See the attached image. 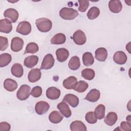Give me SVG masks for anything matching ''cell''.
<instances>
[{
  "label": "cell",
  "mask_w": 131,
  "mask_h": 131,
  "mask_svg": "<svg viewBox=\"0 0 131 131\" xmlns=\"http://www.w3.org/2000/svg\"><path fill=\"white\" fill-rule=\"evenodd\" d=\"M35 25L38 30L41 32H48L52 27V23L47 18H39L35 20Z\"/></svg>",
  "instance_id": "6da1fadb"
},
{
  "label": "cell",
  "mask_w": 131,
  "mask_h": 131,
  "mask_svg": "<svg viewBox=\"0 0 131 131\" xmlns=\"http://www.w3.org/2000/svg\"><path fill=\"white\" fill-rule=\"evenodd\" d=\"M59 15L63 19L72 20L78 15V12L73 8L63 7L60 10Z\"/></svg>",
  "instance_id": "7a4b0ae2"
},
{
  "label": "cell",
  "mask_w": 131,
  "mask_h": 131,
  "mask_svg": "<svg viewBox=\"0 0 131 131\" xmlns=\"http://www.w3.org/2000/svg\"><path fill=\"white\" fill-rule=\"evenodd\" d=\"M31 88L27 84H23L17 92V98L20 100H25L30 96Z\"/></svg>",
  "instance_id": "3957f363"
},
{
  "label": "cell",
  "mask_w": 131,
  "mask_h": 131,
  "mask_svg": "<svg viewBox=\"0 0 131 131\" xmlns=\"http://www.w3.org/2000/svg\"><path fill=\"white\" fill-rule=\"evenodd\" d=\"M16 31L23 35H28L31 31V25L27 21H21L18 24Z\"/></svg>",
  "instance_id": "277c9868"
},
{
  "label": "cell",
  "mask_w": 131,
  "mask_h": 131,
  "mask_svg": "<svg viewBox=\"0 0 131 131\" xmlns=\"http://www.w3.org/2000/svg\"><path fill=\"white\" fill-rule=\"evenodd\" d=\"M72 38L74 42L78 45H83L86 41V37L85 33L80 30H78L74 33Z\"/></svg>",
  "instance_id": "5b68a950"
},
{
  "label": "cell",
  "mask_w": 131,
  "mask_h": 131,
  "mask_svg": "<svg viewBox=\"0 0 131 131\" xmlns=\"http://www.w3.org/2000/svg\"><path fill=\"white\" fill-rule=\"evenodd\" d=\"M54 62L55 59L53 56L51 54H47L42 60L40 70H48L51 69L54 64Z\"/></svg>",
  "instance_id": "8992f818"
},
{
  "label": "cell",
  "mask_w": 131,
  "mask_h": 131,
  "mask_svg": "<svg viewBox=\"0 0 131 131\" xmlns=\"http://www.w3.org/2000/svg\"><path fill=\"white\" fill-rule=\"evenodd\" d=\"M50 108V105L46 101H40L35 104V110L36 113L39 115H42L46 113Z\"/></svg>",
  "instance_id": "52a82bcc"
},
{
  "label": "cell",
  "mask_w": 131,
  "mask_h": 131,
  "mask_svg": "<svg viewBox=\"0 0 131 131\" xmlns=\"http://www.w3.org/2000/svg\"><path fill=\"white\" fill-rule=\"evenodd\" d=\"M24 46V40L21 38L15 37L11 40V49L12 51L17 52L20 51Z\"/></svg>",
  "instance_id": "ba28073f"
},
{
  "label": "cell",
  "mask_w": 131,
  "mask_h": 131,
  "mask_svg": "<svg viewBox=\"0 0 131 131\" xmlns=\"http://www.w3.org/2000/svg\"><path fill=\"white\" fill-rule=\"evenodd\" d=\"M4 16L11 23H15L18 19L19 15L17 11L13 8H9L6 10L4 13Z\"/></svg>",
  "instance_id": "9c48e42d"
},
{
  "label": "cell",
  "mask_w": 131,
  "mask_h": 131,
  "mask_svg": "<svg viewBox=\"0 0 131 131\" xmlns=\"http://www.w3.org/2000/svg\"><path fill=\"white\" fill-rule=\"evenodd\" d=\"M41 76L40 69L38 68L33 69L30 70L28 75V79L30 82H35L38 81Z\"/></svg>",
  "instance_id": "30bf717a"
},
{
  "label": "cell",
  "mask_w": 131,
  "mask_h": 131,
  "mask_svg": "<svg viewBox=\"0 0 131 131\" xmlns=\"http://www.w3.org/2000/svg\"><path fill=\"white\" fill-rule=\"evenodd\" d=\"M127 58L125 53L122 51H118L113 55V60L118 64H124L126 63Z\"/></svg>",
  "instance_id": "8fae6325"
},
{
  "label": "cell",
  "mask_w": 131,
  "mask_h": 131,
  "mask_svg": "<svg viewBox=\"0 0 131 131\" xmlns=\"http://www.w3.org/2000/svg\"><path fill=\"white\" fill-rule=\"evenodd\" d=\"M12 30L11 21L8 19L0 20V32L4 33H9Z\"/></svg>",
  "instance_id": "7c38bea8"
},
{
  "label": "cell",
  "mask_w": 131,
  "mask_h": 131,
  "mask_svg": "<svg viewBox=\"0 0 131 131\" xmlns=\"http://www.w3.org/2000/svg\"><path fill=\"white\" fill-rule=\"evenodd\" d=\"M63 101L68 103L73 107H76L79 104V98L74 94H68L64 96Z\"/></svg>",
  "instance_id": "4fadbf2b"
},
{
  "label": "cell",
  "mask_w": 131,
  "mask_h": 131,
  "mask_svg": "<svg viewBox=\"0 0 131 131\" xmlns=\"http://www.w3.org/2000/svg\"><path fill=\"white\" fill-rule=\"evenodd\" d=\"M46 96L51 100H56L60 96V91L56 87H50L46 91Z\"/></svg>",
  "instance_id": "5bb4252c"
},
{
  "label": "cell",
  "mask_w": 131,
  "mask_h": 131,
  "mask_svg": "<svg viewBox=\"0 0 131 131\" xmlns=\"http://www.w3.org/2000/svg\"><path fill=\"white\" fill-rule=\"evenodd\" d=\"M108 8L112 12L118 13L122 10V5L119 0H112L108 3Z\"/></svg>",
  "instance_id": "9a60e30c"
},
{
  "label": "cell",
  "mask_w": 131,
  "mask_h": 131,
  "mask_svg": "<svg viewBox=\"0 0 131 131\" xmlns=\"http://www.w3.org/2000/svg\"><path fill=\"white\" fill-rule=\"evenodd\" d=\"M100 97V93L99 91L96 89H93L88 93L84 99L90 102H95L99 99Z\"/></svg>",
  "instance_id": "2e32d148"
},
{
  "label": "cell",
  "mask_w": 131,
  "mask_h": 131,
  "mask_svg": "<svg viewBox=\"0 0 131 131\" xmlns=\"http://www.w3.org/2000/svg\"><path fill=\"white\" fill-rule=\"evenodd\" d=\"M56 55L58 61L62 62L67 60L69 56V51L65 48H59L56 51Z\"/></svg>",
  "instance_id": "e0dca14e"
},
{
  "label": "cell",
  "mask_w": 131,
  "mask_h": 131,
  "mask_svg": "<svg viewBox=\"0 0 131 131\" xmlns=\"http://www.w3.org/2000/svg\"><path fill=\"white\" fill-rule=\"evenodd\" d=\"M77 83V78L73 76H69L65 79L62 82V85L64 88L68 90H72L74 89Z\"/></svg>",
  "instance_id": "ac0fdd59"
},
{
  "label": "cell",
  "mask_w": 131,
  "mask_h": 131,
  "mask_svg": "<svg viewBox=\"0 0 131 131\" xmlns=\"http://www.w3.org/2000/svg\"><path fill=\"white\" fill-rule=\"evenodd\" d=\"M57 108L59 110L60 112L65 117L69 118L71 117L72 113L69 106L66 103V102L63 101L58 103L57 105Z\"/></svg>",
  "instance_id": "d6986e66"
},
{
  "label": "cell",
  "mask_w": 131,
  "mask_h": 131,
  "mask_svg": "<svg viewBox=\"0 0 131 131\" xmlns=\"http://www.w3.org/2000/svg\"><path fill=\"white\" fill-rule=\"evenodd\" d=\"M107 57V51L106 49L103 47L98 48L95 51L96 59L101 62L104 61Z\"/></svg>",
  "instance_id": "ffe728a7"
},
{
  "label": "cell",
  "mask_w": 131,
  "mask_h": 131,
  "mask_svg": "<svg viewBox=\"0 0 131 131\" xmlns=\"http://www.w3.org/2000/svg\"><path fill=\"white\" fill-rule=\"evenodd\" d=\"M18 84L17 82L12 79L7 78L4 82V87L8 91L13 92L17 88Z\"/></svg>",
  "instance_id": "44dd1931"
},
{
  "label": "cell",
  "mask_w": 131,
  "mask_h": 131,
  "mask_svg": "<svg viewBox=\"0 0 131 131\" xmlns=\"http://www.w3.org/2000/svg\"><path fill=\"white\" fill-rule=\"evenodd\" d=\"M38 61V57L36 55H31L27 57L24 61L25 66L28 68H32L35 66Z\"/></svg>",
  "instance_id": "7402d4cb"
},
{
  "label": "cell",
  "mask_w": 131,
  "mask_h": 131,
  "mask_svg": "<svg viewBox=\"0 0 131 131\" xmlns=\"http://www.w3.org/2000/svg\"><path fill=\"white\" fill-rule=\"evenodd\" d=\"M11 72L12 74L16 77L20 78L24 74V69L22 66L18 63H14L11 67Z\"/></svg>",
  "instance_id": "603a6c76"
},
{
  "label": "cell",
  "mask_w": 131,
  "mask_h": 131,
  "mask_svg": "<svg viewBox=\"0 0 131 131\" xmlns=\"http://www.w3.org/2000/svg\"><path fill=\"white\" fill-rule=\"evenodd\" d=\"M70 129L71 131H85L87 129L86 126L82 121L76 120L73 121L70 124Z\"/></svg>",
  "instance_id": "cb8c5ba5"
},
{
  "label": "cell",
  "mask_w": 131,
  "mask_h": 131,
  "mask_svg": "<svg viewBox=\"0 0 131 131\" xmlns=\"http://www.w3.org/2000/svg\"><path fill=\"white\" fill-rule=\"evenodd\" d=\"M118 119V116L116 113L111 112L107 114L105 116L104 121L107 125L109 126H112L114 125Z\"/></svg>",
  "instance_id": "d4e9b609"
},
{
  "label": "cell",
  "mask_w": 131,
  "mask_h": 131,
  "mask_svg": "<svg viewBox=\"0 0 131 131\" xmlns=\"http://www.w3.org/2000/svg\"><path fill=\"white\" fill-rule=\"evenodd\" d=\"M68 67L71 70L75 71L78 70L80 67L79 58L77 56L72 57L68 62Z\"/></svg>",
  "instance_id": "484cf974"
},
{
  "label": "cell",
  "mask_w": 131,
  "mask_h": 131,
  "mask_svg": "<svg viewBox=\"0 0 131 131\" xmlns=\"http://www.w3.org/2000/svg\"><path fill=\"white\" fill-rule=\"evenodd\" d=\"M63 118V116L58 111H53L49 116L50 121L54 124L59 123L62 120Z\"/></svg>",
  "instance_id": "4316f807"
},
{
  "label": "cell",
  "mask_w": 131,
  "mask_h": 131,
  "mask_svg": "<svg viewBox=\"0 0 131 131\" xmlns=\"http://www.w3.org/2000/svg\"><path fill=\"white\" fill-rule=\"evenodd\" d=\"M82 61L85 66H91L94 62V57L91 52H85L82 56Z\"/></svg>",
  "instance_id": "83f0119b"
},
{
  "label": "cell",
  "mask_w": 131,
  "mask_h": 131,
  "mask_svg": "<svg viewBox=\"0 0 131 131\" xmlns=\"http://www.w3.org/2000/svg\"><path fill=\"white\" fill-rule=\"evenodd\" d=\"M66 40V35L63 33L55 34L51 39V43L53 45H61L64 43Z\"/></svg>",
  "instance_id": "f1b7e54d"
},
{
  "label": "cell",
  "mask_w": 131,
  "mask_h": 131,
  "mask_svg": "<svg viewBox=\"0 0 131 131\" xmlns=\"http://www.w3.org/2000/svg\"><path fill=\"white\" fill-rule=\"evenodd\" d=\"M12 60V57L8 53H3L0 55V67H4L9 64Z\"/></svg>",
  "instance_id": "f546056e"
},
{
  "label": "cell",
  "mask_w": 131,
  "mask_h": 131,
  "mask_svg": "<svg viewBox=\"0 0 131 131\" xmlns=\"http://www.w3.org/2000/svg\"><path fill=\"white\" fill-rule=\"evenodd\" d=\"M82 77L86 80H91L94 79L95 76L94 71L92 69H84L81 71Z\"/></svg>",
  "instance_id": "4dcf8cb0"
},
{
  "label": "cell",
  "mask_w": 131,
  "mask_h": 131,
  "mask_svg": "<svg viewBox=\"0 0 131 131\" xmlns=\"http://www.w3.org/2000/svg\"><path fill=\"white\" fill-rule=\"evenodd\" d=\"M105 107L104 104H100L95 108L94 113L98 119L101 120L104 117Z\"/></svg>",
  "instance_id": "1f68e13d"
},
{
  "label": "cell",
  "mask_w": 131,
  "mask_h": 131,
  "mask_svg": "<svg viewBox=\"0 0 131 131\" xmlns=\"http://www.w3.org/2000/svg\"><path fill=\"white\" fill-rule=\"evenodd\" d=\"M89 87V84L87 82L83 80H80L77 82L74 90L78 93L84 92Z\"/></svg>",
  "instance_id": "d6a6232c"
},
{
  "label": "cell",
  "mask_w": 131,
  "mask_h": 131,
  "mask_svg": "<svg viewBox=\"0 0 131 131\" xmlns=\"http://www.w3.org/2000/svg\"><path fill=\"white\" fill-rule=\"evenodd\" d=\"M100 14V10L97 7H91L87 13V16L89 19L93 20L96 18Z\"/></svg>",
  "instance_id": "836d02e7"
},
{
  "label": "cell",
  "mask_w": 131,
  "mask_h": 131,
  "mask_svg": "<svg viewBox=\"0 0 131 131\" xmlns=\"http://www.w3.org/2000/svg\"><path fill=\"white\" fill-rule=\"evenodd\" d=\"M39 50V47L37 43L35 42H30L27 44L26 50L25 51V54L31 53L34 54L38 52Z\"/></svg>",
  "instance_id": "e575fe53"
},
{
  "label": "cell",
  "mask_w": 131,
  "mask_h": 131,
  "mask_svg": "<svg viewBox=\"0 0 131 131\" xmlns=\"http://www.w3.org/2000/svg\"><path fill=\"white\" fill-rule=\"evenodd\" d=\"M86 121L90 124H95L97 121V118L93 112H89L87 113L85 116Z\"/></svg>",
  "instance_id": "d590c367"
},
{
  "label": "cell",
  "mask_w": 131,
  "mask_h": 131,
  "mask_svg": "<svg viewBox=\"0 0 131 131\" xmlns=\"http://www.w3.org/2000/svg\"><path fill=\"white\" fill-rule=\"evenodd\" d=\"M78 3L79 4L78 10L81 12H85L89 7V1L86 0H85V1L79 0L78 1Z\"/></svg>",
  "instance_id": "8d00e7d4"
},
{
  "label": "cell",
  "mask_w": 131,
  "mask_h": 131,
  "mask_svg": "<svg viewBox=\"0 0 131 131\" xmlns=\"http://www.w3.org/2000/svg\"><path fill=\"white\" fill-rule=\"evenodd\" d=\"M42 93V88L39 86H36L34 87L31 91V95L35 98H37L40 97Z\"/></svg>",
  "instance_id": "74e56055"
},
{
  "label": "cell",
  "mask_w": 131,
  "mask_h": 131,
  "mask_svg": "<svg viewBox=\"0 0 131 131\" xmlns=\"http://www.w3.org/2000/svg\"><path fill=\"white\" fill-rule=\"evenodd\" d=\"M8 47V41L6 37L0 36V50L5 51Z\"/></svg>",
  "instance_id": "f35d334b"
},
{
  "label": "cell",
  "mask_w": 131,
  "mask_h": 131,
  "mask_svg": "<svg viewBox=\"0 0 131 131\" xmlns=\"http://www.w3.org/2000/svg\"><path fill=\"white\" fill-rule=\"evenodd\" d=\"M120 130L123 131L131 130V124L130 122L123 121L120 124Z\"/></svg>",
  "instance_id": "ab89813d"
},
{
  "label": "cell",
  "mask_w": 131,
  "mask_h": 131,
  "mask_svg": "<svg viewBox=\"0 0 131 131\" xmlns=\"http://www.w3.org/2000/svg\"><path fill=\"white\" fill-rule=\"evenodd\" d=\"M11 128L10 124L6 122H2L0 123V131H9Z\"/></svg>",
  "instance_id": "60d3db41"
},
{
  "label": "cell",
  "mask_w": 131,
  "mask_h": 131,
  "mask_svg": "<svg viewBox=\"0 0 131 131\" xmlns=\"http://www.w3.org/2000/svg\"><path fill=\"white\" fill-rule=\"evenodd\" d=\"M130 42H128V44L126 45V50H127L128 51V52L130 54V52L129 51L130 50Z\"/></svg>",
  "instance_id": "b9f144b4"
}]
</instances>
